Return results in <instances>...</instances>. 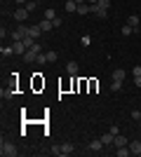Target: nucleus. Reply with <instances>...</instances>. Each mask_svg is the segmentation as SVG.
<instances>
[{
	"instance_id": "nucleus-1",
	"label": "nucleus",
	"mask_w": 141,
	"mask_h": 157,
	"mask_svg": "<svg viewBox=\"0 0 141 157\" xmlns=\"http://www.w3.org/2000/svg\"><path fill=\"white\" fill-rule=\"evenodd\" d=\"M0 155H2V157H17L19 150H17V145H14V143H10V141L2 138V143H0Z\"/></svg>"
},
{
	"instance_id": "nucleus-2",
	"label": "nucleus",
	"mask_w": 141,
	"mask_h": 157,
	"mask_svg": "<svg viewBox=\"0 0 141 157\" xmlns=\"http://www.w3.org/2000/svg\"><path fill=\"white\" fill-rule=\"evenodd\" d=\"M26 35H28V26L26 24H19V26L12 31V40H24Z\"/></svg>"
},
{
	"instance_id": "nucleus-3",
	"label": "nucleus",
	"mask_w": 141,
	"mask_h": 157,
	"mask_svg": "<svg viewBox=\"0 0 141 157\" xmlns=\"http://www.w3.org/2000/svg\"><path fill=\"white\" fill-rule=\"evenodd\" d=\"M28 14H31V12H28L26 7H19V10H14V14H12V17H14V21H17V24H26Z\"/></svg>"
},
{
	"instance_id": "nucleus-4",
	"label": "nucleus",
	"mask_w": 141,
	"mask_h": 157,
	"mask_svg": "<svg viewBox=\"0 0 141 157\" xmlns=\"http://www.w3.org/2000/svg\"><path fill=\"white\" fill-rule=\"evenodd\" d=\"M12 47H14V54H17V56H24V52L28 49V47L24 45V40H12Z\"/></svg>"
},
{
	"instance_id": "nucleus-5",
	"label": "nucleus",
	"mask_w": 141,
	"mask_h": 157,
	"mask_svg": "<svg viewBox=\"0 0 141 157\" xmlns=\"http://www.w3.org/2000/svg\"><path fill=\"white\" fill-rule=\"evenodd\" d=\"M87 150H92V152H99V150H104V141H101V138H94V141H89Z\"/></svg>"
},
{
	"instance_id": "nucleus-6",
	"label": "nucleus",
	"mask_w": 141,
	"mask_h": 157,
	"mask_svg": "<svg viewBox=\"0 0 141 157\" xmlns=\"http://www.w3.org/2000/svg\"><path fill=\"white\" fill-rule=\"evenodd\" d=\"M66 73H68V75H78V73H80L78 61H68V63H66Z\"/></svg>"
},
{
	"instance_id": "nucleus-7",
	"label": "nucleus",
	"mask_w": 141,
	"mask_h": 157,
	"mask_svg": "<svg viewBox=\"0 0 141 157\" xmlns=\"http://www.w3.org/2000/svg\"><path fill=\"white\" fill-rule=\"evenodd\" d=\"M92 14H96L99 19H108V10H104L99 5H92Z\"/></svg>"
},
{
	"instance_id": "nucleus-8",
	"label": "nucleus",
	"mask_w": 141,
	"mask_h": 157,
	"mask_svg": "<svg viewBox=\"0 0 141 157\" xmlns=\"http://www.w3.org/2000/svg\"><path fill=\"white\" fill-rule=\"evenodd\" d=\"M113 145L115 148H122V145H129V141L125 136H122V134H115V141H113Z\"/></svg>"
},
{
	"instance_id": "nucleus-9",
	"label": "nucleus",
	"mask_w": 141,
	"mask_h": 157,
	"mask_svg": "<svg viewBox=\"0 0 141 157\" xmlns=\"http://www.w3.org/2000/svg\"><path fill=\"white\" fill-rule=\"evenodd\" d=\"M28 35L38 40V38H40V35H42V28H40V26H28Z\"/></svg>"
},
{
	"instance_id": "nucleus-10",
	"label": "nucleus",
	"mask_w": 141,
	"mask_h": 157,
	"mask_svg": "<svg viewBox=\"0 0 141 157\" xmlns=\"http://www.w3.org/2000/svg\"><path fill=\"white\" fill-rule=\"evenodd\" d=\"M129 150H132V155H141V138L129 143Z\"/></svg>"
},
{
	"instance_id": "nucleus-11",
	"label": "nucleus",
	"mask_w": 141,
	"mask_h": 157,
	"mask_svg": "<svg viewBox=\"0 0 141 157\" xmlns=\"http://www.w3.org/2000/svg\"><path fill=\"white\" fill-rule=\"evenodd\" d=\"M101 141H104V145H113V141H115V134H111V131H106V134L101 136Z\"/></svg>"
},
{
	"instance_id": "nucleus-12",
	"label": "nucleus",
	"mask_w": 141,
	"mask_h": 157,
	"mask_svg": "<svg viewBox=\"0 0 141 157\" xmlns=\"http://www.w3.org/2000/svg\"><path fill=\"white\" fill-rule=\"evenodd\" d=\"M92 12V5H89V2H80V5H78V14H89Z\"/></svg>"
},
{
	"instance_id": "nucleus-13",
	"label": "nucleus",
	"mask_w": 141,
	"mask_h": 157,
	"mask_svg": "<svg viewBox=\"0 0 141 157\" xmlns=\"http://www.w3.org/2000/svg\"><path fill=\"white\" fill-rule=\"evenodd\" d=\"M38 26L42 28V33H47V31H52V28H54V24H52V21H49V19H42L40 24H38Z\"/></svg>"
},
{
	"instance_id": "nucleus-14",
	"label": "nucleus",
	"mask_w": 141,
	"mask_h": 157,
	"mask_svg": "<svg viewBox=\"0 0 141 157\" xmlns=\"http://www.w3.org/2000/svg\"><path fill=\"white\" fill-rule=\"evenodd\" d=\"M64 7H66L68 14H71V12H78V2H75V0H66V5H64Z\"/></svg>"
},
{
	"instance_id": "nucleus-15",
	"label": "nucleus",
	"mask_w": 141,
	"mask_h": 157,
	"mask_svg": "<svg viewBox=\"0 0 141 157\" xmlns=\"http://www.w3.org/2000/svg\"><path fill=\"white\" fill-rule=\"evenodd\" d=\"M127 24L132 28H134V31H139V17H136V14H132V17H127Z\"/></svg>"
},
{
	"instance_id": "nucleus-16",
	"label": "nucleus",
	"mask_w": 141,
	"mask_h": 157,
	"mask_svg": "<svg viewBox=\"0 0 141 157\" xmlns=\"http://www.w3.org/2000/svg\"><path fill=\"white\" fill-rule=\"evenodd\" d=\"M0 54H2V56H12V54H14V47L12 45H2V47H0Z\"/></svg>"
},
{
	"instance_id": "nucleus-17",
	"label": "nucleus",
	"mask_w": 141,
	"mask_h": 157,
	"mask_svg": "<svg viewBox=\"0 0 141 157\" xmlns=\"http://www.w3.org/2000/svg\"><path fill=\"white\" fill-rule=\"evenodd\" d=\"M115 152H118V157H127V155H132V150H129V145H122V148H115Z\"/></svg>"
},
{
	"instance_id": "nucleus-18",
	"label": "nucleus",
	"mask_w": 141,
	"mask_h": 157,
	"mask_svg": "<svg viewBox=\"0 0 141 157\" xmlns=\"http://www.w3.org/2000/svg\"><path fill=\"white\" fill-rule=\"evenodd\" d=\"M75 148H73V143H61V155H71Z\"/></svg>"
},
{
	"instance_id": "nucleus-19",
	"label": "nucleus",
	"mask_w": 141,
	"mask_h": 157,
	"mask_svg": "<svg viewBox=\"0 0 141 157\" xmlns=\"http://www.w3.org/2000/svg\"><path fill=\"white\" fill-rule=\"evenodd\" d=\"M125 75H127V73L122 71V68H118V71H113V80H120V82H122V80H125Z\"/></svg>"
},
{
	"instance_id": "nucleus-20",
	"label": "nucleus",
	"mask_w": 141,
	"mask_h": 157,
	"mask_svg": "<svg viewBox=\"0 0 141 157\" xmlns=\"http://www.w3.org/2000/svg\"><path fill=\"white\" fill-rule=\"evenodd\" d=\"M45 56H47V61H49V63H54V61L59 59V54H57V52H52V49H49V52H45Z\"/></svg>"
},
{
	"instance_id": "nucleus-21",
	"label": "nucleus",
	"mask_w": 141,
	"mask_h": 157,
	"mask_svg": "<svg viewBox=\"0 0 141 157\" xmlns=\"http://www.w3.org/2000/svg\"><path fill=\"white\" fill-rule=\"evenodd\" d=\"M24 7H26L28 12H35V10H38V2H35V0H28V2H26Z\"/></svg>"
},
{
	"instance_id": "nucleus-22",
	"label": "nucleus",
	"mask_w": 141,
	"mask_h": 157,
	"mask_svg": "<svg viewBox=\"0 0 141 157\" xmlns=\"http://www.w3.org/2000/svg\"><path fill=\"white\" fill-rule=\"evenodd\" d=\"M45 19H49V21H54V19H57V12H54L52 7H49V10H45Z\"/></svg>"
},
{
	"instance_id": "nucleus-23",
	"label": "nucleus",
	"mask_w": 141,
	"mask_h": 157,
	"mask_svg": "<svg viewBox=\"0 0 141 157\" xmlns=\"http://www.w3.org/2000/svg\"><path fill=\"white\" fill-rule=\"evenodd\" d=\"M122 89V82L120 80H113V85H111V92H120Z\"/></svg>"
},
{
	"instance_id": "nucleus-24",
	"label": "nucleus",
	"mask_w": 141,
	"mask_h": 157,
	"mask_svg": "<svg viewBox=\"0 0 141 157\" xmlns=\"http://www.w3.org/2000/svg\"><path fill=\"white\" fill-rule=\"evenodd\" d=\"M24 45H26L28 49H31V47L35 45V38H31V35H26V38H24Z\"/></svg>"
},
{
	"instance_id": "nucleus-25",
	"label": "nucleus",
	"mask_w": 141,
	"mask_h": 157,
	"mask_svg": "<svg viewBox=\"0 0 141 157\" xmlns=\"http://www.w3.org/2000/svg\"><path fill=\"white\" fill-rule=\"evenodd\" d=\"M132 33H134V28L129 26V24H125V26H122V35H132Z\"/></svg>"
},
{
	"instance_id": "nucleus-26",
	"label": "nucleus",
	"mask_w": 141,
	"mask_h": 157,
	"mask_svg": "<svg viewBox=\"0 0 141 157\" xmlns=\"http://www.w3.org/2000/svg\"><path fill=\"white\" fill-rule=\"evenodd\" d=\"M94 5H99V7H104V10H108V7H111V0H99V2H94Z\"/></svg>"
},
{
	"instance_id": "nucleus-27",
	"label": "nucleus",
	"mask_w": 141,
	"mask_h": 157,
	"mask_svg": "<svg viewBox=\"0 0 141 157\" xmlns=\"http://www.w3.org/2000/svg\"><path fill=\"white\" fill-rule=\"evenodd\" d=\"M132 120H134V122H139V120H141V110H132Z\"/></svg>"
},
{
	"instance_id": "nucleus-28",
	"label": "nucleus",
	"mask_w": 141,
	"mask_h": 157,
	"mask_svg": "<svg viewBox=\"0 0 141 157\" xmlns=\"http://www.w3.org/2000/svg\"><path fill=\"white\" fill-rule=\"evenodd\" d=\"M14 94H12V89H2V98H12Z\"/></svg>"
},
{
	"instance_id": "nucleus-29",
	"label": "nucleus",
	"mask_w": 141,
	"mask_h": 157,
	"mask_svg": "<svg viewBox=\"0 0 141 157\" xmlns=\"http://www.w3.org/2000/svg\"><path fill=\"white\" fill-rule=\"evenodd\" d=\"M38 63H40V66H45V63H49V61H47V56H45V54H40V56H38Z\"/></svg>"
},
{
	"instance_id": "nucleus-30",
	"label": "nucleus",
	"mask_w": 141,
	"mask_h": 157,
	"mask_svg": "<svg viewBox=\"0 0 141 157\" xmlns=\"http://www.w3.org/2000/svg\"><path fill=\"white\" fill-rule=\"evenodd\" d=\"M52 155H57V157L61 155V145H54V148H52Z\"/></svg>"
},
{
	"instance_id": "nucleus-31",
	"label": "nucleus",
	"mask_w": 141,
	"mask_h": 157,
	"mask_svg": "<svg viewBox=\"0 0 141 157\" xmlns=\"http://www.w3.org/2000/svg\"><path fill=\"white\" fill-rule=\"evenodd\" d=\"M132 75H134V78H136V75H141V66H139V63L134 66V71H132Z\"/></svg>"
},
{
	"instance_id": "nucleus-32",
	"label": "nucleus",
	"mask_w": 141,
	"mask_h": 157,
	"mask_svg": "<svg viewBox=\"0 0 141 157\" xmlns=\"http://www.w3.org/2000/svg\"><path fill=\"white\" fill-rule=\"evenodd\" d=\"M89 42H92V38H89V35H85V38H82V45L89 47Z\"/></svg>"
},
{
	"instance_id": "nucleus-33",
	"label": "nucleus",
	"mask_w": 141,
	"mask_h": 157,
	"mask_svg": "<svg viewBox=\"0 0 141 157\" xmlns=\"http://www.w3.org/2000/svg\"><path fill=\"white\" fill-rule=\"evenodd\" d=\"M134 82H136V87H141V75H136V78H134Z\"/></svg>"
},
{
	"instance_id": "nucleus-34",
	"label": "nucleus",
	"mask_w": 141,
	"mask_h": 157,
	"mask_svg": "<svg viewBox=\"0 0 141 157\" xmlns=\"http://www.w3.org/2000/svg\"><path fill=\"white\" fill-rule=\"evenodd\" d=\"M14 2H17V5H21V7H24V5H26V2H28V0H14Z\"/></svg>"
},
{
	"instance_id": "nucleus-35",
	"label": "nucleus",
	"mask_w": 141,
	"mask_h": 157,
	"mask_svg": "<svg viewBox=\"0 0 141 157\" xmlns=\"http://www.w3.org/2000/svg\"><path fill=\"white\" fill-rule=\"evenodd\" d=\"M87 2H89V5H94V2H99V0H87Z\"/></svg>"
},
{
	"instance_id": "nucleus-36",
	"label": "nucleus",
	"mask_w": 141,
	"mask_h": 157,
	"mask_svg": "<svg viewBox=\"0 0 141 157\" xmlns=\"http://www.w3.org/2000/svg\"><path fill=\"white\" fill-rule=\"evenodd\" d=\"M75 2H78V5H80V2H87V0H75Z\"/></svg>"
},
{
	"instance_id": "nucleus-37",
	"label": "nucleus",
	"mask_w": 141,
	"mask_h": 157,
	"mask_svg": "<svg viewBox=\"0 0 141 157\" xmlns=\"http://www.w3.org/2000/svg\"><path fill=\"white\" fill-rule=\"evenodd\" d=\"M35 2H40V0H35Z\"/></svg>"
},
{
	"instance_id": "nucleus-38",
	"label": "nucleus",
	"mask_w": 141,
	"mask_h": 157,
	"mask_svg": "<svg viewBox=\"0 0 141 157\" xmlns=\"http://www.w3.org/2000/svg\"><path fill=\"white\" fill-rule=\"evenodd\" d=\"M139 124H141V120H139Z\"/></svg>"
}]
</instances>
